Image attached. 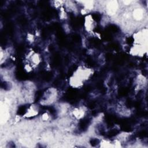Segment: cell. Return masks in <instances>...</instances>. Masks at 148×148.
I'll return each instance as SVG.
<instances>
[{
	"instance_id": "6da1fadb",
	"label": "cell",
	"mask_w": 148,
	"mask_h": 148,
	"mask_svg": "<svg viewBox=\"0 0 148 148\" xmlns=\"http://www.w3.org/2000/svg\"><path fill=\"white\" fill-rule=\"evenodd\" d=\"M59 92L56 87H50L46 88L39 98L40 106L50 107L54 105L58 99Z\"/></svg>"
}]
</instances>
